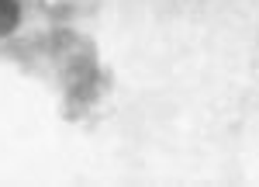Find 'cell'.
<instances>
[{
  "mask_svg": "<svg viewBox=\"0 0 259 187\" xmlns=\"http://www.w3.org/2000/svg\"><path fill=\"white\" fill-rule=\"evenodd\" d=\"M21 24V0H0V39H11Z\"/></svg>",
  "mask_w": 259,
  "mask_h": 187,
  "instance_id": "1",
  "label": "cell"
}]
</instances>
